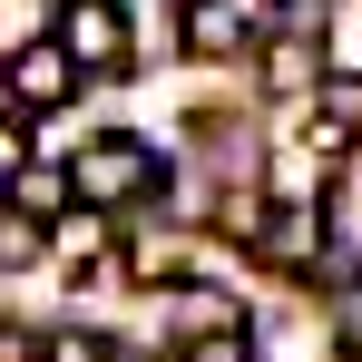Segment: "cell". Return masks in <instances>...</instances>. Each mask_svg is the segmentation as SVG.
<instances>
[{"mask_svg":"<svg viewBox=\"0 0 362 362\" xmlns=\"http://www.w3.org/2000/svg\"><path fill=\"white\" fill-rule=\"evenodd\" d=\"M40 362H118L98 333H59V343H40Z\"/></svg>","mask_w":362,"mask_h":362,"instance_id":"cell-11","label":"cell"},{"mask_svg":"<svg viewBox=\"0 0 362 362\" xmlns=\"http://www.w3.org/2000/svg\"><path fill=\"white\" fill-rule=\"evenodd\" d=\"M49 40L78 59V78L88 69H127V10L118 0H69L59 20H49Z\"/></svg>","mask_w":362,"mask_h":362,"instance_id":"cell-2","label":"cell"},{"mask_svg":"<svg viewBox=\"0 0 362 362\" xmlns=\"http://www.w3.org/2000/svg\"><path fill=\"white\" fill-rule=\"evenodd\" d=\"M284 10H313V0H284Z\"/></svg>","mask_w":362,"mask_h":362,"instance_id":"cell-12","label":"cell"},{"mask_svg":"<svg viewBox=\"0 0 362 362\" xmlns=\"http://www.w3.org/2000/svg\"><path fill=\"white\" fill-rule=\"evenodd\" d=\"M313 245H323V216H313L303 196L264 216V255H284V264H313Z\"/></svg>","mask_w":362,"mask_h":362,"instance_id":"cell-6","label":"cell"},{"mask_svg":"<svg viewBox=\"0 0 362 362\" xmlns=\"http://www.w3.org/2000/svg\"><path fill=\"white\" fill-rule=\"evenodd\" d=\"M40 255V216L20 206V216H0V264H30Z\"/></svg>","mask_w":362,"mask_h":362,"instance_id":"cell-9","label":"cell"},{"mask_svg":"<svg viewBox=\"0 0 362 362\" xmlns=\"http://www.w3.org/2000/svg\"><path fill=\"white\" fill-rule=\"evenodd\" d=\"M78 98V59L59 40H20L10 49V108H69Z\"/></svg>","mask_w":362,"mask_h":362,"instance_id":"cell-3","label":"cell"},{"mask_svg":"<svg viewBox=\"0 0 362 362\" xmlns=\"http://www.w3.org/2000/svg\"><path fill=\"white\" fill-rule=\"evenodd\" d=\"M177 362H255V343H245V323H235V333H196Z\"/></svg>","mask_w":362,"mask_h":362,"instance_id":"cell-8","label":"cell"},{"mask_svg":"<svg viewBox=\"0 0 362 362\" xmlns=\"http://www.w3.org/2000/svg\"><path fill=\"white\" fill-rule=\"evenodd\" d=\"M177 30H186L196 59H235V49H245V10H235V0H186Z\"/></svg>","mask_w":362,"mask_h":362,"instance_id":"cell-4","label":"cell"},{"mask_svg":"<svg viewBox=\"0 0 362 362\" xmlns=\"http://www.w3.org/2000/svg\"><path fill=\"white\" fill-rule=\"evenodd\" d=\"M362 137V78H323L313 88V147L333 157V147H353Z\"/></svg>","mask_w":362,"mask_h":362,"instance_id":"cell-5","label":"cell"},{"mask_svg":"<svg viewBox=\"0 0 362 362\" xmlns=\"http://www.w3.org/2000/svg\"><path fill=\"white\" fill-rule=\"evenodd\" d=\"M177 333L196 343V333H235V303L226 294H177Z\"/></svg>","mask_w":362,"mask_h":362,"instance_id":"cell-7","label":"cell"},{"mask_svg":"<svg viewBox=\"0 0 362 362\" xmlns=\"http://www.w3.org/2000/svg\"><path fill=\"white\" fill-rule=\"evenodd\" d=\"M157 186H167V167H157V147H137V137H88V147L69 157V196H78V206H98V216L147 206Z\"/></svg>","mask_w":362,"mask_h":362,"instance_id":"cell-1","label":"cell"},{"mask_svg":"<svg viewBox=\"0 0 362 362\" xmlns=\"http://www.w3.org/2000/svg\"><path fill=\"white\" fill-rule=\"evenodd\" d=\"M20 167H30V118L0 108V186H20Z\"/></svg>","mask_w":362,"mask_h":362,"instance_id":"cell-10","label":"cell"}]
</instances>
